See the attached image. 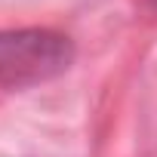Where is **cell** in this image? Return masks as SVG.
<instances>
[{
	"label": "cell",
	"instance_id": "6da1fadb",
	"mask_svg": "<svg viewBox=\"0 0 157 157\" xmlns=\"http://www.w3.org/2000/svg\"><path fill=\"white\" fill-rule=\"evenodd\" d=\"M74 62L71 37L49 28L0 31V90H25L65 74Z\"/></svg>",
	"mask_w": 157,
	"mask_h": 157
}]
</instances>
